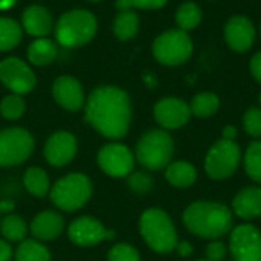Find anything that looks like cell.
Returning a JSON list of instances; mask_svg holds the SVG:
<instances>
[{
	"label": "cell",
	"mask_w": 261,
	"mask_h": 261,
	"mask_svg": "<svg viewBox=\"0 0 261 261\" xmlns=\"http://www.w3.org/2000/svg\"><path fill=\"white\" fill-rule=\"evenodd\" d=\"M86 119L106 138L125 136L132 121V104L127 92L115 86L95 89L86 104Z\"/></svg>",
	"instance_id": "6da1fadb"
},
{
	"label": "cell",
	"mask_w": 261,
	"mask_h": 261,
	"mask_svg": "<svg viewBox=\"0 0 261 261\" xmlns=\"http://www.w3.org/2000/svg\"><path fill=\"white\" fill-rule=\"evenodd\" d=\"M187 229L203 239H219L231 231L232 213L217 202H194L184 213Z\"/></svg>",
	"instance_id": "7a4b0ae2"
},
{
	"label": "cell",
	"mask_w": 261,
	"mask_h": 261,
	"mask_svg": "<svg viewBox=\"0 0 261 261\" xmlns=\"http://www.w3.org/2000/svg\"><path fill=\"white\" fill-rule=\"evenodd\" d=\"M98 29L96 18L86 9L67 11L55 26V37L63 47H80L89 43Z\"/></svg>",
	"instance_id": "3957f363"
},
{
	"label": "cell",
	"mask_w": 261,
	"mask_h": 261,
	"mask_svg": "<svg viewBox=\"0 0 261 261\" xmlns=\"http://www.w3.org/2000/svg\"><path fill=\"white\" fill-rule=\"evenodd\" d=\"M139 229L144 240L153 251L159 254H168L176 249L177 234L174 225L168 214L162 210H147L141 216Z\"/></svg>",
	"instance_id": "277c9868"
},
{
	"label": "cell",
	"mask_w": 261,
	"mask_h": 261,
	"mask_svg": "<svg viewBox=\"0 0 261 261\" xmlns=\"http://www.w3.org/2000/svg\"><path fill=\"white\" fill-rule=\"evenodd\" d=\"M174 142L167 130H150L138 142L136 158L148 170H161L170 165Z\"/></svg>",
	"instance_id": "5b68a950"
},
{
	"label": "cell",
	"mask_w": 261,
	"mask_h": 261,
	"mask_svg": "<svg viewBox=\"0 0 261 261\" xmlns=\"http://www.w3.org/2000/svg\"><path fill=\"white\" fill-rule=\"evenodd\" d=\"M194 44L188 32L170 29L162 32L153 43V55L164 66H180L193 55Z\"/></svg>",
	"instance_id": "8992f818"
},
{
	"label": "cell",
	"mask_w": 261,
	"mask_h": 261,
	"mask_svg": "<svg viewBox=\"0 0 261 261\" xmlns=\"http://www.w3.org/2000/svg\"><path fill=\"white\" fill-rule=\"evenodd\" d=\"M92 194V184L87 176L72 173L60 179L50 191L52 202L63 211H75L81 208Z\"/></svg>",
	"instance_id": "52a82bcc"
},
{
	"label": "cell",
	"mask_w": 261,
	"mask_h": 261,
	"mask_svg": "<svg viewBox=\"0 0 261 261\" xmlns=\"http://www.w3.org/2000/svg\"><path fill=\"white\" fill-rule=\"evenodd\" d=\"M240 162V147L234 141L219 139L210 148L205 159V171L214 180L231 177Z\"/></svg>",
	"instance_id": "ba28073f"
},
{
	"label": "cell",
	"mask_w": 261,
	"mask_h": 261,
	"mask_svg": "<svg viewBox=\"0 0 261 261\" xmlns=\"http://www.w3.org/2000/svg\"><path fill=\"white\" fill-rule=\"evenodd\" d=\"M34 148V139L24 128H6L0 132V165L11 167L26 161Z\"/></svg>",
	"instance_id": "9c48e42d"
},
{
	"label": "cell",
	"mask_w": 261,
	"mask_h": 261,
	"mask_svg": "<svg viewBox=\"0 0 261 261\" xmlns=\"http://www.w3.org/2000/svg\"><path fill=\"white\" fill-rule=\"evenodd\" d=\"M234 261H261V232L252 225H239L229 237Z\"/></svg>",
	"instance_id": "30bf717a"
},
{
	"label": "cell",
	"mask_w": 261,
	"mask_h": 261,
	"mask_svg": "<svg viewBox=\"0 0 261 261\" xmlns=\"http://www.w3.org/2000/svg\"><path fill=\"white\" fill-rule=\"evenodd\" d=\"M0 81L14 93L23 95L34 89L37 78L23 60L9 57L0 63Z\"/></svg>",
	"instance_id": "8fae6325"
},
{
	"label": "cell",
	"mask_w": 261,
	"mask_h": 261,
	"mask_svg": "<svg viewBox=\"0 0 261 261\" xmlns=\"http://www.w3.org/2000/svg\"><path fill=\"white\" fill-rule=\"evenodd\" d=\"M223 37L231 50L243 54L248 52L257 37L255 26L252 20L246 15H232L223 28Z\"/></svg>",
	"instance_id": "7c38bea8"
},
{
	"label": "cell",
	"mask_w": 261,
	"mask_h": 261,
	"mask_svg": "<svg viewBox=\"0 0 261 261\" xmlns=\"http://www.w3.org/2000/svg\"><path fill=\"white\" fill-rule=\"evenodd\" d=\"M98 164L102 171L112 177H125L133 170V154L122 144H109L98 154Z\"/></svg>",
	"instance_id": "4fadbf2b"
},
{
	"label": "cell",
	"mask_w": 261,
	"mask_h": 261,
	"mask_svg": "<svg viewBox=\"0 0 261 261\" xmlns=\"http://www.w3.org/2000/svg\"><path fill=\"white\" fill-rule=\"evenodd\" d=\"M191 118L190 104L180 98L168 96L156 102L154 119L164 130H176L184 127Z\"/></svg>",
	"instance_id": "5bb4252c"
},
{
	"label": "cell",
	"mask_w": 261,
	"mask_h": 261,
	"mask_svg": "<svg viewBox=\"0 0 261 261\" xmlns=\"http://www.w3.org/2000/svg\"><path fill=\"white\" fill-rule=\"evenodd\" d=\"M113 231H107L101 222L92 217H80L69 226V239L80 246H93L102 240H112Z\"/></svg>",
	"instance_id": "9a60e30c"
},
{
	"label": "cell",
	"mask_w": 261,
	"mask_h": 261,
	"mask_svg": "<svg viewBox=\"0 0 261 261\" xmlns=\"http://www.w3.org/2000/svg\"><path fill=\"white\" fill-rule=\"evenodd\" d=\"M76 153V139L67 132L54 133L44 145V158L54 167H64Z\"/></svg>",
	"instance_id": "2e32d148"
},
{
	"label": "cell",
	"mask_w": 261,
	"mask_h": 261,
	"mask_svg": "<svg viewBox=\"0 0 261 261\" xmlns=\"http://www.w3.org/2000/svg\"><path fill=\"white\" fill-rule=\"evenodd\" d=\"M52 93L55 101L69 112H76L84 104V92L80 81L73 76H60L55 80Z\"/></svg>",
	"instance_id": "e0dca14e"
},
{
	"label": "cell",
	"mask_w": 261,
	"mask_h": 261,
	"mask_svg": "<svg viewBox=\"0 0 261 261\" xmlns=\"http://www.w3.org/2000/svg\"><path fill=\"white\" fill-rule=\"evenodd\" d=\"M21 26L32 37H46L52 29V15L44 6H28L21 14Z\"/></svg>",
	"instance_id": "ac0fdd59"
},
{
	"label": "cell",
	"mask_w": 261,
	"mask_h": 261,
	"mask_svg": "<svg viewBox=\"0 0 261 261\" xmlns=\"http://www.w3.org/2000/svg\"><path fill=\"white\" fill-rule=\"evenodd\" d=\"M236 216L245 220H252L261 216V188L246 187L237 193L232 200Z\"/></svg>",
	"instance_id": "d6986e66"
},
{
	"label": "cell",
	"mask_w": 261,
	"mask_h": 261,
	"mask_svg": "<svg viewBox=\"0 0 261 261\" xmlns=\"http://www.w3.org/2000/svg\"><path fill=\"white\" fill-rule=\"evenodd\" d=\"M64 220L55 211H43L40 213L31 223V232L37 240L49 242L57 239L63 231Z\"/></svg>",
	"instance_id": "ffe728a7"
},
{
	"label": "cell",
	"mask_w": 261,
	"mask_h": 261,
	"mask_svg": "<svg viewBox=\"0 0 261 261\" xmlns=\"http://www.w3.org/2000/svg\"><path fill=\"white\" fill-rule=\"evenodd\" d=\"M57 55L58 46L46 37L37 38L28 49V58L35 66H47L57 58Z\"/></svg>",
	"instance_id": "44dd1931"
},
{
	"label": "cell",
	"mask_w": 261,
	"mask_h": 261,
	"mask_svg": "<svg viewBox=\"0 0 261 261\" xmlns=\"http://www.w3.org/2000/svg\"><path fill=\"white\" fill-rule=\"evenodd\" d=\"M165 177L173 187L187 188V187H190V185H193L196 182L197 171H196L194 165H191L190 162L177 161V162H173V164H170L167 167Z\"/></svg>",
	"instance_id": "7402d4cb"
},
{
	"label": "cell",
	"mask_w": 261,
	"mask_h": 261,
	"mask_svg": "<svg viewBox=\"0 0 261 261\" xmlns=\"http://www.w3.org/2000/svg\"><path fill=\"white\" fill-rule=\"evenodd\" d=\"M139 31V17L135 11H119L113 21V32L118 40L127 41L132 40Z\"/></svg>",
	"instance_id": "603a6c76"
},
{
	"label": "cell",
	"mask_w": 261,
	"mask_h": 261,
	"mask_svg": "<svg viewBox=\"0 0 261 261\" xmlns=\"http://www.w3.org/2000/svg\"><path fill=\"white\" fill-rule=\"evenodd\" d=\"M203 18V12L196 2H185L176 11V23L179 29L188 32L196 29Z\"/></svg>",
	"instance_id": "cb8c5ba5"
},
{
	"label": "cell",
	"mask_w": 261,
	"mask_h": 261,
	"mask_svg": "<svg viewBox=\"0 0 261 261\" xmlns=\"http://www.w3.org/2000/svg\"><path fill=\"white\" fill-rule=\"evenodd\" d=\"M220 107V99L214 92H200L197 93L191 104V115L197 116V118H210L213 116Z\"/></svg>",
	"instance_id": "d4e9b609"
},
{
	"label": "cell",
	"mask_w": 261,
	"mask_h": 261,
	"mask_svg": "<svg viewBox=\"0 0 261 261\" xmlns=\"http://www.w3.org/2000/svg\"><path fill=\"white\" fill-rule=\"evenodd\" d=\"M21 26L8 17H0V52L14 49L21 41Z\"/></svg>",
	"instance_id": "484cf974"
},
{
	"label": "cell",
	"mask_w": 261,
	"mask_h": 261,
	"mask_svg": "<svg viewBox=\"0 0 261 261\" xmlns=\"http://www.w3.org/2000/svg\"><path fill=\"white\" fill-rule=\"evenodd\" d=\"M23 182H24L26 190H28L32 196L43 197V196H46L47 191H49V177H47L46 171L41 170V168H37V167L29 168V170L24 173Z\"/></svg>",
	"instance_id": "4316f807"
},
{
	"label": "cell",
	"mask_w": 261,
	"mask_h": 261,
	"mask_svg": "<svg viewBox=\"0 0 261 261\" xmlns=\"http://www.w3.org/2000/svg\"><path fill=\"white\" fill-rule=\"evenodd\" d=\"M15 261H50L49 251L35 240H23L17 249Z\"/></svg>",
	"instance_id": "83f0119b"
},
{
	"label": "cell",
	"mask_w": 261,
	"mask_h": 261,
	"mask_svg": "<svg viewBox=\"0 0 261 261\" xmlns=\"http://www.w3.org/2000/svg\"><path fill=\"white\" fill-rule=\"evenodd\" d=\"M0 231L8 242H21L26 237V223L18 216H6L0 223Z\"/></svg>",
	"instance_id": "f1b7e54d"
},
{
	"label": "cell",
	"mask_w": 261,
	"mask_h": 261,
	"mask_svg": "<svg viewBox=\"0 0 261 261\" xmlns=\"http://www.w3.org/2000/svg\"><path fill=\"white\" fill-rule=\"evenodd\" d=\"M245 168L251 179L261 184V141L252 142L245 154Z\"/></svg>",
	"instance_id": "f546056e"
},
{
	"label": "cell",
	"mask_w": 261,
	"mask_h": 261,
	"mask_svg": "<svg viewBox=\"0 0 261 261\" xmlns=\"http://www.w3.org/2000/svg\"><path fill=\"white\" fill-rule=\"evenodd\" d=\"M24 101L20 95L17 93H12V95H8L2 99L0 102V113L3 118L9 119V121H14V119H18L23 113H24Z\"/></svg>",
	"instance_id": "4dcf8cb0"
},
{
	"label": "cell",
	"mask_w": 261,
	"mask_h": 261,
	"mask_svg": "<svg viewBox=\"0 0 261 261\" xmlns=\"http://www.w3.org/2000/svg\"><path fill=\"white\" fill-rule=\"evenodd\" d=\"M245 132L252 138H261V109L249 107L243 116Z\"/></svg>",
	"instance_id": "1f68e13d"
},
{
	"label": "cell",
	"mask_w": 261,
	"mask_h": 261,
	"mask_svg": "<svg viewBox=\"0 0 261 261\" xmlns=\"http://www.w3.org/2000/svg\"><path fill=\"white\" fill-rule=\"evenodd\" d=\"M109 261H139V254L138 251L130 246V245H116L110 249L109 255H107Z\"/></svg>",
	"instance_id": "d6a6232c"
},
{
	"label": "cell",
	"mask_w": 261,
	"mask_h": 261,
	"mask_svg": "<svg viewBox=\"0 0 261 261\" xmlns=\"http://www.w3.org/2000/svg\"><path fill=\"white\" fill-rule=\"evenodd\" d=\"M128 185L138 194H145L153 188V179L147 173H133L128 174Z\"/></svg>",
	"instance_id": "836d02e7"
},
{
	"label": "cell",
	"mask_w": 261,
	"mask_h": 261,
	"mask_svg": "<svg viewBox=\"0 0 261 261\" xmlns=\"http://www.w3.org/2000/svg\"><path fill=\"white\" fill-rule=\"evenodd\" d=\"M226 257V246L222 242H213L206 248V260L222 261Z\"/></svg>",
	"instance_id": "e575fe53"
},
{
	"label": "cell",
	"mask_w": 261,
	"mask_h": 261,
	"mask_svg": "<svg viewBox=\"0 0 261 261\" xmlns=\"http://www.w3.org/2000/svg\"><path fill=\"white\" fill-rule=\"evenodd\" d=\"M168 0H130L132 8L139 9H159L167 5Z\"/></svg>",
	"instance_id": "d590c367"
},
{
	"label": "cell",
	"mask_w": 261,
	"mask_h": 261,
	"mask_svg": "<svg viewBox=\"0 0 261 261\" xmlns=\"http://www.w3.org/2000/svg\"><path fill=\"white\" fill-rule=\"evenodd\" d=\"M249 72L254 76V80L261 84V50L257 52L251 58V61H249Z\"/></svg>",
	"instance_id": "8d00e7d4"
},
{
	"label": "cell",
	"mask_w": 261,
	"mask_h": 261,
	"mask_svg": "<svg viewBox=\"0 0 261 261\" xmlns=\"http://www.w3.org/2000/svg\"><path fill=\"white\" fill-rule=\"evenodd\" d=\"M176 251L180 257H190L193 254V246L188 242H177Z\"/></svg>",
	"instance_id": "74e56055"
},
{
	"label": "cell",
	"mask_w": 261,
	"mask_h": 261,
	"mask_svg": "<svg viewBox=\"0 0 261 261\" xmlns=\"http://www.w3.org/2000/svg\"><path fill=\"white\" fill-rule=\"evenodd\" d=\"M12 257V249L8 242L0 240V261H9Z\"/></svg>",
	"instance_id": "f35d334b"
},
{
	"label": "cell",
	"mask_w": 261,
	"mask_h": 261,
	"mask_svg": "<svg viewBox=\"0 0 261 261\" xmlns=\"http://www.w3.org/2000/svg\"><path fill=\"white\" fill-rule=\"evenodd\" d=\"M223 139H229V141H234L237 138V128L234 125H226L223 128Z\"/></svg>",
	"instance_id": "ab89813d"
},
{
	"label": "cell",
	"mask_w": 261,
	"mask_h": 261,
	"mask_svg": "<svg viewBox=\"0 0 261 261\" xmlns=\"http://www.w3.org/2000/svg\"><path fill=\"white\" fill-rule=\"evenodd\" d=\"M14 210L12 200H2L0 202V213H11Z\"/></svg>",
	"instance_id": "60d3db41"
},
{
	"label": "cell",
	"mask_w": 261,
	"mask_h": 261,
	"mask_svg": "<svg viewBox=\"0 0 261 261\" xmlns=\"http://www.w3.org/2000/svg\"><path fill=\"white\" fill-rule=\"evenodd\" d=\"M15 0H0V9H8L11 6H14Z\"/></svg>",
	"instance_id": "b9f144b4"
},
{
	"label": "cell",
	"mask_w": 261,
	"mask_h": 261,
	"mask_svg": "<svg viewBox=\"0 0 261 261\" xmlns=\"http://www.w3.org/2000/svg\"><path fill=\"white\" fill-rule=\"evenodd\" d=\"M258 102H260V106H261V92H260V95H258Z\"/></svg>",
	"instance_id": "7bdbcfd3"
},
{
	"label": "cell",
	"mask_w": 261,
	"mask_h": 261,
	"mask_svg": "<svg viewBox=\"0 0 261 261\" xmlns=\"http://www.w3.org/2000/svg\"><path fill=\"white\" fill-rule=\"evenodd\" d=\"M89 2H101V0H89Z\"/></svg>",
	"instance_id": "ee69618b"
},
{
	"label": "cell",
	"mask_w": 261,
	"mask_h": 261,
	"mask_svg": "<svg viewBox=\"0 0 261 261\" xmlns=\"http://www.w3.org/2000/svg\"><path fill=\"white\" fill-rule=\"evenodd\" d=\"M197 261H210V260H197Z\"/></svg>",
	"instance_id": "f6af8a7d"
},
{
	"label": "cell",
	"mask_w": 261,
	"mask_h": 261,
	"mask_svg": "<svg viewBox=\"0 0 261 261\" xmlns=\"http://www.w3.org/2000/svg\"><path fill=\"white\" fill-rule=\"evenodd\" d=\"M260 35H261V24H260Z\"/></svg>",
	"instance_id": "bcb514c9"
}]
</instances>
